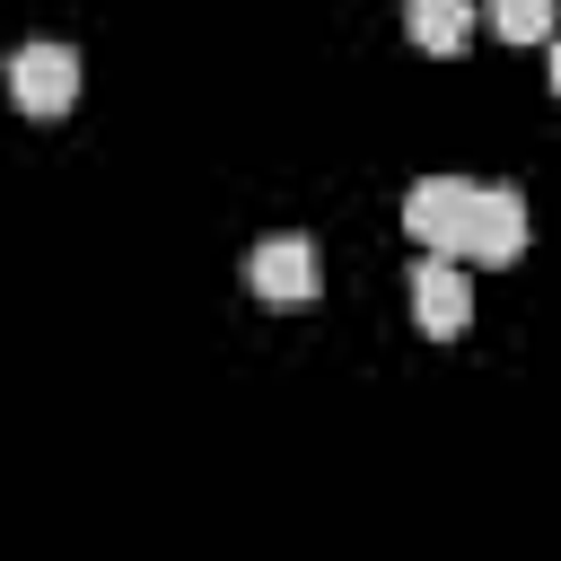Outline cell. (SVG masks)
I'll return each mask as SVG.
<instances>
[{
	"mask_svg": "<svg viewBox=\"0 0 561 561\" xmlns=\"http://www.w3.org/2000/svg\"><path fill=\"white\" fill-rule=\"evenodd\" d=\"M473 219H482V184H465V175H421L403 193V228L430 254H473Z\"/></svg>",
	"mask_w": 561,
	"mask_h": 561,
	"instance_id": "6da1fadb",
	"label": "cell"
},
{
	"mask_svg": "<svg viewBox=\"0 0 561 561\" xmlns=\"http://www.w3.org/2000/svg\"><path fill=\"white\" fill-rule=\"evenodd\" d=\"M245 280H254V298H272V307H307V298L324 289V263H316V237H298V228H280V237H263V245L245 254Z\"/></svg>",
	"mask_w": 561,
	"mask_h": 561,
	"instance_id": "7a4b0ae2",
	"label": "cell"
},
{
	"mask_svg": "<svg viewBox=\"0 0 561 561\" xmlns=\"http://www.w3.org/2000/svg\"><path fill=\"white\" fill-rule=\"evenodd\" d=\"M9 96H18V114H70V96H79V53H70V44H18V53H9Z\"/></svg>",
	"mask_w": 561,
	"mask_h": 561,
	"instance_id": "3957f363",
	"label": "cell"
},
{
	"mask_svg": "<svg viewBox=\"0 0 561 561\" xmlns=\"http://www.w3.org/2000/svg\"><path fill=\"white\" fill-rule=\"evenodd\" d=\"M412 316H421V333H438V342L465 333V316H473V280L456 272V254H421V263H412Z\"/></svg>",
	"mask_w": 561,
	"mask_h": 561,
	"instance_id": "277c9868",
	"label": "cell"
},
{
	"mask_svg": "<svg viewBox=\"0 0 561 561\" xmlns=\"http://www.w3.org/2000/svg\"><path fill=\"white\" fill-rule=\"evenodd\" d=\"M473 254H482L491 272H508V263L526 254V193H517V184H491V193H482V219H473Z\"/></svg>",
	"mask_w": 561,
	"mask_h": 561,
	"instance_id": "5b68a950",
	"label": "cell"
},
{
	"mask_svg": "<svg viewBox=\"0 0 561 561\" xmlns=\"http://www.w3.org/2000/svg\"><path fill=\"white\" fill-rule=\"evenodd\" d=\"M403 26L421 53H465L473 44V0H403Z\"/></svg>",
	"mask_w": 561,
	"mask_h": 561,
	"instance_id": "8992f818",
	"label": "cell"
},
{
	"mask_svg": "<svg viewBox=\"0 0 561 561\" xmlns=\"http://www.w3.org/2000/svg\"><path fill=\"white\" fill-rule=\"evenodd\" d=\"M491 35L500 44H552L561 35V9L552 0H491Z\"/></svg>",
	"mask_w": 561,
	"mask_h": 561,
	"instance_id": "52a82bcc",
	"label": "cell"
},
{
	"mask_svg": "<svg viewBox=\"0 0 561 561\" xmlns=\"http://www.w3.org/2000/svg\"><path fill=\"white\" fill-rule=\"evenodd\" d=\"M552 96H561V35H552Z\"/></svg>",
	"mask_w": 561,
	"mask_h": 561,
	"instance_id": "ba28073f",
	"label": "cell"
}]
</instances>
